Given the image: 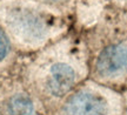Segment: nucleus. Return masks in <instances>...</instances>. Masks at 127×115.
I'll return each instance as SVG.
<instances>
[{
	"mask_svg": "<svg viewBox=\"0 0 127 115\" xmlns=\"http://www.w3.org/2000/svg\"><path fill=\"white\" fill-rule=\"evenodd\" d=\"M9 52H11V40L4 32V29L0 27V62L8 56Z\"/></svg>",
	"mask_w": 127,
	"mask_h": 115,
	"instance_id": "nucleus-6",
	"label": "nucleus"
},
{
	"mask_svg": "<svg viewBox=\"0 0 127 115\" xmlns=\"http://www.w3.org/2000/svg\"><path fill=\"white\" fill-rule=\"evenodd\" d=\"M58 19L47 5L36 0H0V27L24 47H36L47 41Z\"/></svg>",
	"mask_w": 127,
	"mask_h": 115,
	"instance_id": "nucleus-1",
	"label": "nucleus"
},
{
	"mask_svg": "<svg viewBox=\"0 0 127 115\" xmlns=\"http://www.w3.org/2000/svg\"><path fill=\"white\" fill-rule=\"evenodd\" d=\"M67 115H106L107 106L102 97L91 93H79L67 102Z\"/></svg>",
	"mask_w": 127,
	"mask_h": 115,
	"instance_id": "nucleus-3",
	"label": "nucleus"
},
{
	"mask_svg": "<svg viewBox=\"0 0 127 115\" xmlns=\"http://www.w3.org/2000/svg\"><path fill=\"white\" fill-rule=\"evenodd\" d=\"M127 68V47L113 45L100 53L96 60V72L104 78L115 76Z\"/></svg>",
	"mask_w": 127,
	"mask_h": 115,
	"instance_id": "nucleus-2",
	"label": "nucleus"
},
{
	"mask_svg": "<svg viewBox=\"0 0 127 115\" xmlns=\"http://www.w3.org/2000/svg\"><path fill=\"white\" fill-rule=\"evenodd\" d=\"M8 115H35L34 105L26 94H15L7 102Z\"/></svg>",
	"mask_w": 127,
	"mask_h": 115,
	"instance_id": "nucleus-5",
	"label": "nucleus"
},
{
	"mask_svg": "<svg viewBox=\"0 0 127 115\" xmlns=\"http://www.w3.org/2000/svg\"><path fill=\"white\" fill-rule=\"evenodd\" d=\"M44 2H47V4H63L67 0H42Z\"/></svg>",
	"mask_w": 127,
	"mask_h": 115,
	"instance_id": "nucleus-7",
	"label": "nucleus"
},
{
	"mask_svg": "<svg viewBox=\"0 0 127 115\" xmlns=\"http://www.w3.org/2000/svg\"><path fill=\"white\" fill-rule=\"evenodd\" d=\"M73 83H74V72L71 68V66L63 62H58L50 68L47 78V87L53 95L60 96L66 94L72 88Z\"/></svg>",
	"mask_w": 127,
	"mask_h": 115,
	"instance_id": "nucleus-4",
	"label": "nucleus"
}]
</instances>
